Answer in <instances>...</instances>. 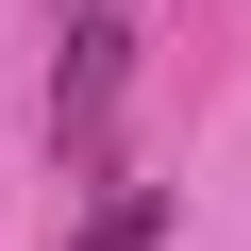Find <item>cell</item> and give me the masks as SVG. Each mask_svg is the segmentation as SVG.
Listing matches in <instances>:
<instances>
[{"label":"cell","instance_id":"cell-1","mask_svg":"<svg viewBox=\"0 0 251 251\" xmlns=\"http://www.w3.org/2000/svg\"><path fill=\"white\" fill-rule=\"evenodd\" d=\"M117 84H134V17H117V0H84V17H67V50H50V151H100Z\"/></svg>","mask_w":251,"mask_h":251}]
</instances>
